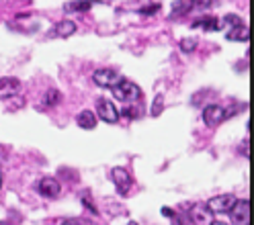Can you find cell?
<instances>
[{
	"label": "cell",
	"instance_id": "6da1fadb",
	"mask_svg": "<svg viewBox=\"0 0 254 225\" xmlns=\"http://www.w3.org/2000/svg\"><path fill=\"white\" fill-rule=\"evenodd\" d=\"M111 90H113V96L117 101H121L123 105H133V103H139L141 99H144V92H141V88L131 82V80H125V78H119L117 82L111 86Z\"/></svg>",
	"mask_w": 254,
	"mask_h": 225
},
{
	"label": "cell",
	"instance_id": "7a4b0ae2",
	"mask_svg": "<svg viewBox=\"0 0 254 225\" xmlns=\"http://www.w3.org/2000/svg\"><path fill=\"white\" fill-rule=\"evenodd\" d=\"M111 178H113V182H115V188H117V195L119 197H125L127 192L131 190L133 180H131V174L127 172L125 168L115 166L113 170H111Z\"/></svg>",
	"mask_w": 254,
	"mask_h": 225
},
{
	"label": "cell",
	"instance_id": "3957f363",
	"mask_svg": "<svg viewBox=\"0 0 254 225\" xmlns=\"http://www.w3.org/2000/svg\"><path fill=\"white\" fill-rule=\"evenodd\" d=\"M189 221L193 225H209L213 221V213L209 211L207 203H195L189 209Z\"/></svg>",
	"mask_w": 254,
	"mask_h": 225
},
{
	"label": "cell",
	"instance_id": "277c9868",
	"mask_svg": "<svg viewBox=\"0 0 254 225\" xmlns=\"http://www.w3.org/2000/svg\"><path fill=\"white\" fill-rule=\"evenodd\" d=\"M230 217L234 225H250V201H236V205L230 209Z\"/></svg>",
	"mask_w": 254,
	"mask_h": 225
},
{
	"label": "cell",
	"instance_id": "5b68a950",
	"mask_svg": "<svg viewBox=\"0 0 254 225\" xmlns=\"http://www.w3.org/2000/svg\"><path fill=\"white\" fill-rule=\"evenodd\" d=\"M97 119H101V121H105V123H111V125H115V123L119 121V111H117V107L111 103V101L99 99V103H97Z\"/></svg>",
	"mask_w": 254,
	"mask_h": 225
},
{
	"label": "cell",
	"instance_id": "8992f818",
	"mask_svg": "<svg viewBox=\"0 0 254 225\" xmlns=\"http://www.w3.org/2000/svg\"><path fill=\"white\" fill-rule=\"evenodd\" d=\"M226 121V112H224V107H219V105H207L203 109V123L207 125V127H217Z\"/></svg>",
	"mask_w": 254,
	"mask_h": 225
},
{
	"label": "cell",
	"instance_id": "52a82bcc",
	"mask_svg": "<svg viewBox=\"0 0 254 225\" xmlns=\"http://www.w3.org/2000/svg\"><path fill=\"white\" fill-rule=\"evenodd\" d=\"M117 80H119L117 72L111 70V68H99V70H94V74H92V82L97 84L99 88H111Z\"/></svg>",
	"mask_w": 254,
	"mask_h": 225
},
{
	"label": "cell",
	"instance_id": "ba28073f",
	"mask_svg": "<svg viewBox=\"0 0 254 225\" xmlns=\"http://www.w3.org/2000/svg\"><path fill=\"white\" fill-rule=\"evenodd\" d=\"M37 190H39L41 197L56 199V197H60V192H62V184H60V180L52 178V176H45V178H41L37 182Z\"/></svg>",
	"mask_w": 254,
	"mask_h": 225
},
{
	"label": "cell",
	"instance_id": "9c48e42d",
	"mask_svg": "<svg viewBox=\"0 0 254 225\" xmlns=\"http://www.w3.org/2000/svg\"><path fill=\"white\" fill-rule=\"evenodd\" d=\"M236 197L234 195H219L213 197L211 201H207V207L211 213H230V209L236 205Z\"/></svg>",
	"mask_w": 254,
	"mask_h": 225
},
{
	"label": "cell",
	"instance_id": "30bf717a",
	"mask_svg": "<svg viewBox=\"0 0 254 225\" xmlns=\"http://www.w3.org/2000/svg\"><path fill=\"white\" fill-rule=\"evenodd\" d=\"M197 6V0H177L172 4V12H170V19H179V17H185L190 10H195Z\"/></svg>",
	"mask_w": 254,
	"mask_h": 225
},
{
	"label": "cell",
	"instance_id": "8fae6325",
	"mask_svg": "<svg viewBox=\"0 0 254 225\" xmlns=\"http://www.w3.org/2000/svg\"><path fill=\"white\" fill-rule=\"evenodd\" d=\"M94 4H101V0H70V2L64 4V10L66 12H86Z\"/></svg>",
	"mask_w": 254,
	"mask_h": 225
},
{
	"label": "cell",
	"instance_id": "7c38bea8",
	"mask_svg": "<svg viewBox=\"0 0 254 225\" xmlns=\"http://www.w3.org/2000/svg\"><path fill=\"white\" fill-rule=\"evenodd\" d=\"M19 86H21V82L17 78H10V76L0 78V96H2V99H8V96H12L19 90Z\"/></svg>",
	"mask_w": 254,
	"mask_h": 225
},
{
	"label": "cell",
	"instance_id": "4fadbf2b",
	"mask_svg": "<svg viewBox=\"0 0 254 225\" xmlns=\"http://www.w3.org/2000/svg\"><path fill=\"white\" fill-rule=\"evenodd\" d=\"M76 123H78V127L80 129H86V131H90V129H94L97 127V123H99V119H97V115H94L92 111H82L80 115L76 117Z\"/></svg>",
	"mask_w": 254,
	"mask_h": 225
},
{
	"label": "cell",
	"instance_id": "5bb4252c",
	"mask_svg": "<svg viewBox=\"0 0 254 225\" xmlns=\"http://www.w3.org/2000/svg\"><path fill=\"white\" fill-rule=\"evenodd\" d=\"M248 37H250V31H248V27L244 23L234 25V27L228 29V39L230 41H242V43H246Z\"/></svg>",
	"mask_w": 254,
	"mask_h": 225
},
{
	"label": "cell",
	"instance_id": "9a60e30c",
	"mask_svg": "<svg viewBox=\"0 0 254 225\" xmlns=\"http://www.w3.org/2000/svg\"><path fill=\"white\" fill-rule=\"evenodd\" d=\"M54 33H56L58 37H62V39L72 37V35L76 33V23H74V21H70V19H64V21H60V23L56 25Z\"/></svg>",
	"mask_w": 254,
	"mask_h": 225
},
{
	"label": "cell",
	"instance_id": "2e32d148",
	"mask_svg": "<svg viewBox=\"0 0 254 225\" xmlns=\"http://www.w3.org/2000/svg\"><path fill=\"white\" fill-rule=\"evenodd\" d=\"M195 29H203V31H219V19L215 17H199L197 21H193Z\"/></svg>",
	"mask_w": 254,
	"mask_h": 225
},
{
	"label": "cell",
	"instance_id": "e0dca14e",
	"mask_svg": "<svg viewBox=\"0 0 254 225\" xmlns=\"http://www.w3.org/2000/svg\"><path fill=\"white\" fill-rule=\"evenodd\" d=\"M60 101H62V92L56 90V88H50V90H47V94H45V99H43V107H45V109H52V107H56Z\"/></svg>",
	"mask_w": 254,
	"mask_h": 225
},
{
	"label": "cell",
	"instance_id": "ac0fdd59",
	"mask_svg": "<svg viewBox=\"0 0 254 225\" xmlns=\"http://www.w3.org/2000/svg\"><path fill=\"white\" fill-rule=\"evenodd\" d=\"M162 111H164V96L162 94H156V99L152 103V109H150V115L152 117H158V115H162Z\"/></svg>",
	"mask_w": 254,
	"mask_h": 225
},
{
	"label": "cell",
	"instance_id": "d6986e66",
	"mask_svg": "<svg viewBox=\"0 0 254 225\" xmlns=\"http://www.w3.org/2000/svg\"><path fill=\"white\" fill-rule=\"evenodd\" d=\"M197 50V39L195 37H183L181 39V52L183 54H193Z\"/></svg>",
	"mask_w": 254,
	"mask_h": 225
},
{
	"label": "cell",
	"instance_id": "ffe728a7",
	"mask_svg": "<svg viewBox=\"0 0 254 225\" xmlns=\"http://www.w3.org/2000/svg\"><path fill=\"white\" fill-rule=\"evenodd\" d=\"M242 19L238 17V14H226L224 19L219 21V29H224V27H234V25H240Z\"/></svg>",
	"mask_w": 254,
	"mask_h": 225
},
{
	"label": "cell",
	"instance_id": "44dd1931",
	"mask_svg": "<svg viewBox=\"0 0 254 225\" xmlns=\"http://www.w3.org/2000/svg\"><path fill=\"white\" fill-rule=\"evenodd\" d=\"M8 111H19V109H23L25 107V99H21V96H8Z\"/></svg>",
	"mask_w": 254,
	"mask_h": 225
},
{
	"label": "cell",
	"instance_id": "7402d4cb",
	"mask_svg": "<svg viewBox=\"0 0 254 225\" xmlns=\"http://www.w3.org/2000/svg\"><path fill=\"white\" fill-rule=\"evenodd\" d=\"M60 225H92L90 221H82V219H74V217H68V219H64Z\"/></svg>",
	"mask_w": 254,
	"mask_h": 225
},
{
	"label": "cell",
	"instance_id": "603a6c76",
	"mask_svg": "<svg viewBox=\"0 0 254 225\" xmlns=\"http://www.w3.org/2000/svg\"><path fill=\"white\" fill-rule=\"evenodd\" d=\"M158 10H160V4H156V2H152L150 6L139 8V12H141V14H154V12H158Z\"/></svg>",
	"mask_w": 254,
	"mask_h": 225
},
{
	"label": "cell",
	"instance_id": "cb8c5ba5",
	"mask_svg": "<svg viewBox=\"0 0 254 225\" xmlns=\"http://www.w3.org/2000/svg\"><path fill=\"white\" fill-rule=\"evenodd\" d=\"M82 205H84V207L88 209V211H92V213H97V207H94V203H92V201H90V199H88L86 195L82 197Z\"/></svg>",
	"mask_w": 254,
	"mask_h": 225
},
{
	"label": "cell",
	"instance_id": "d4e9b609",
	"mask_svg": "<svg viewBox=\"0 0 254 225\" xmlns=\"http://www.w3.org/2000/svg\"><path fill=\"white\" fill-rule=\"evenodd\" d=\"M162 215H164V217H170V219H172V217H174V215H177V213H174V211H172V209L164 207V209H162Z\"/></svg>",
	"mask_w": 254,
	"mask_h": 225
},
{
	"label": "cell",
	"instance_id": "484cf974",
	"mask_svg": "<svg viewBox=\"0 0 254 225\" xmlns=\"http://www.w3.org/2000/svg\"><path fill=\"white\" fill-rule=\"evenodd\" d=\"M209 225H230V223H226V221H211Z\"/></svg>",
	"mask_w": 254,
	"mask_h": 225
},
{
	"label": "cell",
	"instance_id": "4316f807",
	"mask_svg": "<svg viewBox=\"0 0 254 225\" xmlns=\"http://www.w3.org/2000/svg\"><path fill=\"white\" fill-rule=\"evenodd\" d=\"M0 188H2V170H0Z\"/></svg>",
	"mask_w": 254,
	"mask_h": 225
},
{
	"label": "cell",
	"instance_id": "83f0119b",
	"mask_svg": "<svg viewBox=\"0 0 254 225\" xmlns=\"http://www.w3.org/2000/svg\"><path fill=\"white\" fill-rule=\"evenodd\" d=\"M0 225H8V223L6 221H0Z\"/></svg>",
	"mask_w": 254,
	"mask_h": 225
},
{
	"label": "cell",
	"instance_id": "f1b7e54d",
	"mask_svg": "<svg viewBox=\"0 0 254 225\" xmlns=\"http://www.w3.org/2000/svg\"><path fill=\"white\" fill-rule=\"evenodd\" d=\"M129 225H137V223H133V221H131V223H129Z\"/></svg>",
	"mask_w": 254,
	"mask_h": 225
}]
</instances>
